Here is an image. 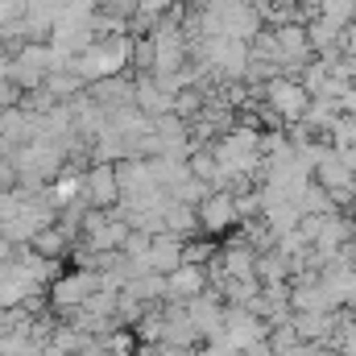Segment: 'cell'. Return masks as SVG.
<instances>
[{"mask_svg":"<svg viewBox=\"0 0 356 356\" xmlns=\"http://www.w3.org/2000/svg\"><path fill=\"white\" fill-rule=\"evenodd\" d=\"M95 290H104V273L99 269H67V273L54 277V286L46 290V298H50L54 311L71 315V311H79L88 302Z\"/></svg>","mask_w":356,"mask_h":356,"instance_id":"6da1fadb","label":"cell"},{"mask_svg":"<svg viewBox=\"0 0 356 356\" xmlns=\"http://www.w3.org/2000/svg\"><path fill=\"white\" fill-rule=\"evenodd\" d=\"M261 99H266V104L282 116V120H286V124H298V120L311 112V91L302 88L298 79H290V75L269 79L266 88H261Z\"/></svg>","mask_w":356,"mask_h":356,"instance_id":"7a4b0ae2","label":"cell"},{"mask_svg":"<svg viewBox=\"0 0 356 356\" xmlns=\"http://www.w3.org/2000/svg\"><path fill=\"white\" fill-rule=\"evenodd\" d=\"M46 79H50V42H25L13 54V83L29 95L46 88Z\"/></svg>","mask_w":356,"mask_h":356,"instance_id":"3957f363","label":"cell"},{"mask_svg":"<svg viewBox=\"0 0 356 356\" xmlns=\"http://www.w3.org/2000/svg\"><path fill=\"white\" fill-rule=\"evenodd\" d=\"M83 203H88L91 211H112L120 203L116 166H88L83 170Z\"/></svg>","mask_w":356,"mask_h":356,"instance_id":"277c9868","label":"cell"},{"mask_svg":"<svg viewBox=\"0 0 356 356\" xmlns=\"http://www.w3.org/2000/svg\"><path fill=\"white\" fill-rule=\"evenodd\" d=\"M236 224H241V216H236V195L232 191H211L199 203V228L207 236H220V232H228Z\"/></svg>","mask_w":356,"mask_h":356,"instance_id":"5b68a950","label":"cell"},{"mask_svg":"<svg viewBox=\"0 0 356 356\" xmlns=\"http://www.w3.org/2000/svg\"><path fill=\"white\" fill-rule=\"evenodd\" d=\"M207 290H211V277L199 266H178L175 273H166V302H182L186 307V302H195Z\"/></svg>","mask_w":356,"mask_h":356,"instance_id":"8992f818","label":"cell"},{"mask_svg":"<svg viewBox=\"0 0 356 356\" xmlns=\"http://www.w3.org/2000/svg\"><path fill=\"white\" fill-rule=\"evenodd\" d=\"M133 104H137L149 120H158V116H170V112H175V95H170V91H162V83H158L154 75H137V95H133Z\"/></svg>","mask_w":356,"mask_h":356,"instance_id":"52a82bcc","label":"cell"},{"mask_svg":"<svg viewBox=\"0 0 356 356\" xmlns=\"http://www.w3.org/2000/svg\"><path fill=\"white\" fill-rule=\"evenodd\" d=\"M145 266L154 269V273H175L182 266V241L170 236V232H158L154 241H149V261Z\"/></svg>","mask_w":356,"mask_h":356,"instance_id":"ba28073f","label":"cell"},{"mask_svg":"<svg viewBox=\"0 0 356 356\" xmlns=\"http://www.w3.org/2000/svg\"><path fill=\"white\" fill-rule=\"evenodd\" d=\"M162 224H166V232L178 236V241H191V236H199V232H203V228H199V207H186V203H175V199H170V207H166Z\"/></svg>","mask_w":356,"mask_h":356,"instance_id":"9c48e42d","label":"cell"},{"mask_svg":"<svg viewBox=\"0 0 356 356\" xmlns=\"http://www.w3.org/2000/svg\"><path fill=\"white\" fill-rule=\"evenodd\" d=\"M33 253H42V257H50V261H63L71 249H75V241L58 228V224H50V228H42L38 236H33V245H29Z\"/></svg>","mask_w":356,"mask_h":356,"instance_id":"30bf717a","label":"cell"},{"mask_svg":"<svg viewBox=\"0 0 356 356\" xmlns=\"http://www.w3.org/2000/svg\"><path fill=\"white\" fill-rule=\"evenodd\" d=\"M46 91L58 99V104H71V99H79L88 83L79 79V71H50V79H46Z\"/></svg>","mask_w":356,"mask_h":356,"instance_id":"8fae6325","label":"cell"},{"mask_svg":"<svg viewBox=\"0 0 356 356\" xmlns=\"http://www.w3.org/2000/svg\"><path fill=\"white\" fill-rule=\"evenodd\" d=\"M216 257H220V245H211V236H207V232H199V236L182 241V266L207 269L211 261H216Z\"/></svg>","mask_w":356,"mask_h":356,"instance_id":"7c38bea8","label":"cell"},{"mask_svg":"<svg viewBox=\"0 0 356 356\" xmlns=\"http://www.w3.org/2000/svg\"><path fill=\"white\" fill-rule=\"evenodd\" d=\"M319 17L332 21L336 29H348V25H356V0H323Z\"/></svg>","mask_w":356,"mask_h":356,"instance_id":"4fadbf2b","label":"cell"},{"mask_svg":"<svg viewBox=\"0 0 356 356\" xmlns=\"http://www.w3.org/2000/svg\"><path fill=\"white\" fill-rule=\"evenodd\" d=\"M175 8H182L178 0H141V8H137V17H145V21H162V17H170Z\"/></svg>","mask_w":356,"mask_h":356,"instance_id":"5bb4252c","label":"cell"},{"mask_svg":"<svg viewBox=\"0 0 356 356\" xmlns=\"http://www.w3.org/2000/svg\"><path fill=\"white\" fill-rule=\"evenodd\" d=\"M336 154H340V162H344V166L356 175V145H353V149H336Z\"/></svg>","mask_w":356,"mask_h":356,"instance_id":"9a60e30c","label":"cell"},{"mask_svg":"<svg viewBox=\"0 0 356 356\" xmlns=\"http://www.w3.org/2000/svg\"><path fill=\"white\" fill-rule=\"evenodd\" d=\"M178 4H182V8H203L207 0H178Z\"/></svg>","mask_w":356,"mask_h":356,"instance_id":"2e32d148","label":"cell"},{"mask_svg":"<svg viewBox=\"0 0 356 356\" xmlns=\"http://www.w3.org/2000/svg\"><path fill=\"white\" fill-rule=\"evenodd\" d=\"M348 319H353V323H356V307H348Z\"/></svg>","mask_w":356,"mask_h":356,"instance_id":"e0dca14e","label":"cell"}]
</instances>
